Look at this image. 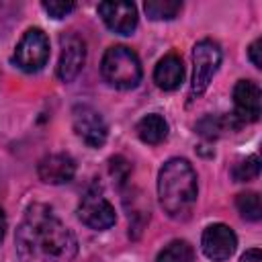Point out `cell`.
Returning a JSON list of instances; mask_svg holds the SVG:
<instances>
[{
    "mask_svg": "<svg viewBox=\"0 0 262 262\" xmlns=\"http://www.w3.org/2000/svg\"><path fill=\"white\" fill-rule=\"evenodd\" d=\"M100 74L111 86L119 90H129L135 88L141 80V63L135 51H131L125 45H115L108 47L102 55Z\"/></svg>",
    "mask_w": 262,
    "mask_h": 262,
    "instance_id": "obj_3",
    "label": "cell"
},
{
    "mask_svg": "<svg viewBox=\"0 0 262 262\" xmlns=\"http://www.w3.org/2000/svg\"><path fill=\"white\" fill-rule=\"evenodd\" d=\"M239 262H262V252L258 248H252L239 258Z\"/></svg>",
    "mask_w": 262,
    "mask_h": 262,
    "instance_id": "obj_22",
    "label": "cell"
},
{
    "mask_svg": "<svg viewBox=\"0 0 262 262\" xmlns=\"http://www.w3.org/2000/svg\"><path fill=\"white\" fill-rule=\"evenodd\" d=\"M227 119H219V117H205L196 127H199V133L203 135V137H209V139H213V137H217L221 131H223V123H225Z\"/></svg>",
    "mask_w": 262,
    "mask_h": 262,
    "instance_id": "obj_19",
    "label": "cell"
},
{
    "mask_svg": "<svg viewBox=\"0 0 262 262\" xmlns=\"http://www.w3.org/2000/svg\"><path fill=\"white\" fill-rule=\"evenodd\" d=\"M158 199L172 219H184L196 203V174L188 160L172 158L158 174Z\"/></svg>",
    "mask_w": 262,
    "mask_h": 262,
    "instance_id": "obj_2",
    "label": "cell"
},
{
    "mask_svg": "<svg viewBox=\"0 0 262 262\" xmlns=\"http://www.w3.org/2000/svg\"><path fill=\"white\" fill-rule=\"evenodd\" d=\"M86 61V47L82 39L70 35L61 39V53L57 61V78L61 82H72L84 68Z\"/></svg>",
    "mask_w": 262,
    "mask_h": 262,
    "instance_id": "obj_10",
    "label": "cell"
},
{
    "mask_svg": "<svg viewBox=\"0 0 262 262\" xmlns=\"http://www.w3.org/2000/svg\"><path fill=\"white\" fill-rule=\"evenodd\" d=\"M233 119L237 123H254L260 117V88L250 80H239L233 88Z\"/></svg>",
    "mask_w": 262,
    "mask_h": 262,
    "instance_id": "obj_11",
    "label": "cell"
},
{
    "mask_svg": "<svg viewBox=\"0 0 262 262\" xmlns=\"http://www.w3.org/2000/svg\"><path fill=\"white\" fill-rule=\"evenodd\" d=\"M16 252L23 262H72L78 242L47 205L35 203L16 229Z\"/></svg>",
    "mask_w": 262,
    "mask_h": 262,
    "instance_id": "obj_1",
    "label": "cell"
},
{
    "mask_svg": "<svg viewBox=\"0 0 262 262\" xmlns=\"http://www.w3.org/2000/svg\"><path fill=\"white\" fill-rule=\"evenodd\" d=\"M154 80L162 90H176L184 80V66L182 59L174 53L162 57L154 70Z\"/></svg>",
    "mask_w": 262,
    "mask_h": 262,
    "instance_id": "obj_13",
    "label": "cell"
},
{
    "mask_svg": "<svg viewBox=\"0 0 262 262\" xmlns=\"http://www.w3.org/2000/svg\"><path fill=\"white\" fill-rule=\"evenodd\" d=\"M248 53H250L252 63H254L256 68H262V39H256V41L250 45Z\"/></svg>",
    "mask_w": 262,
    "mask_h": 262,
    "instance_id": "obj_21",
    "label": "cell"
},
{
    "mask_svg": "<svg viewBox=\"0 0 262 262\" xmlns=\"http://www.w3.org/2000/svg\"><path fill=\"white\" fill-rule=\"evenodd\" d=\"M143 10L151 20H170L182 10V2H178V0H147L143 4Z\"/></svg>",
    "mask_w": 262,
    "mask_h": 262,
    "instance_id": "obj_15",
    "label": "cell"
},
{
    "mask_svg": "<svg viewBox=\"0 0 262 262\" xmlns=\"http://www.w3.org/2000/svg\"><path fill=\"white\" fill-rule=\"evenodd\" d=\"M192 260H194V252L190 244L184 239L170 242L156 258V262H192Z\"/></svg>",
    "mask_w": 262,
    "mask_h": 262,
    "instance_id": "obj_16",
    "label": "cell"
},
{
    "mask_svg": "<svg viewBox=\"0 0 262 262\" xmlns=\"http://www.w3.org/2000/svg\"><path fill=\"white\" fill-rule=\"evenodd\" d=\"M49 59V41L41 29H29L14 51V61L25 72H39Z\"/></svg>",
    "mask_w": 262,
    "mask_h": 262,
    "instance_id": "obj_5",
    "label": "cell"
},
{
    "mask_svg": "<svg viewBox=\"0 0 262 262\" xmlns=\"http://www.w3.org/2000/svg\"><path fill=\"white\" fill-rule=\"evenodd\" d=\"M37 174L47 184H66L76 174V162L68 154H49L39 162Z\"/></svg>",
    "mask_w": 262,
    "mask_h": 262,
    "instance_id": "obj_12",
    "label": "cell"
},
{
    "mask_svg": "<svg viewBox=\"0 0 262 262\" xmlns=\"http://www.w3.org/2000/svg\"><path fill=\"white\" fill-rule=\"evenodd\" d=\"M235 207L239 211V215L248 221H258L262 217V205H260V196L258 192H242L235 199Z\"/></svg>",
    "mask_w": 262,
    "mask_h": 262,
    "instance_id": "obj_17",
    "label": "cell"
},
{
    "mask_svg": "<svg viewBox=\"0 0 262 262\" xmlns=\"http://www.w3.org/2000/svg\"><path fill=\"white\" fill-rule=\"evenodd\" d=\"M41 6H43V10L49 14V16H53V18H63V16H68L74 8H76V4L74 2H57V0H45V2H41Z\"/></svg>",
    "mask_w": 262,
    "mask_h": 262,
    "instance_id": "obj_20",
    "label": "cell"
},
{
    "mask_svg": "<svg viewBox=\"0 0 262 262\" xmlns=\"http://www.w3.org/2000/svg\"><path fill=\"white\" fill-rule=\"evenodd\" d=\"M221 66V49L215 41L203 39L192 49V96H201Z\"/></svg>",
    "mask_w": 262,
    "mask_h": 262,
    "instance_id": "obj_4",
    "label": "cell"
},
{
    "mask_svg": "<svg viewBox=\"0 0 262 262\" xmlns=\"http://www.w3.org/2000/svg\"><path fill=\"white\" fill-rule=\"evenodd\" d=\"M135 131H137V135H139V139L143 143L158 145V143H162L168 137V123H166V119L162 115L151 113V115H145L137 123Z\"/></svg>",
    "mask_w": 262,
    "mask_h": 262,
    "instance_id": "obj_14",
    "label": "cell"
},
{
    "mask_svg": "<svg viewBox=\"0 0 262 262\" xmlns=\"http://www.w3.org/2000/svg\"><path fill=\"white\" fill-rule=\"evenodd\" d=\"M72 125L76 135L90 147H100L106 141V123L102 115L90 104H76L72 111Z\"/></svg>",
    "mask_w": 262,
    "mask_h": 262,
    "instance_id": "obj_6",
    "label": "cell"
},
{
    "mask_svg": "<svg viewBox=\"0 0 262 262\" xmlns=\"http://www.w3.org/2000/svg\"><path fill=\"white\" fill-rule=\"evenodd\" d=\"M78 217L84 225L92 229H108L117 221L113 205L102 196L100 190H88L82 196L78 205Z\"/></svg>",
    "mask_w": 262,
    "mask_h": 262,
    "instance_id": "obj_7",
    "label": "cell"
},
{
    "mask_svg": "<svg viewBox=\"0 0 262 262\" xmlns=\"http://www.w3.org/2000/svg\"><path fill=\"white\" fill-rule=\"evenodd\" d=\"M231 174H233V178L237 182H246V180L256 178L260 174V160H258V156H248L246 160H242L239 164H235V168H233Z\"/></svg>",
    "mask_w": 262,
    "mask_h": 262,
    "instance_id": "obj_18",
    "label": "cell"
},
{
    "mask_svg": "<svg viewBox=\"0 0 262 262\" xmlns=\"http://www.w3.org/2000/svg\"><path fill=\"white\" fill-rule=\"evenodd\" d=\"M4 233H6V217H4V211H2V207H0V242H2Z\"/></svg>",
    "mask_w": 262,
    "mask_h": 262,
    "instance_id": "obj_23",
    "label": "cell"
},
{
    "mask_svg": "<svg viewBox=\"0 0 262 262\" xmlns=\"http://www.w3.org/2000/svg\"><path fill=\"white\" fill-rule=\"evenodd\" d=\"M98 14L104 25L119 35H131L137 27V8L131 2H100Z\"/></svg>",
    "mask_w": 262,
    "mask_h": 262,
    "instance_id": "obj_9",
    "label": "cell"
},
{
    "mask_svg": "<svg viewBox=\"0 0 262 262\" xmlns=\"http://www.w3.org/2000/svg\"><path fill=\"white\" fill-rule=\"evenodd\" d=\"M235 246H237V237L233 229L223 223H213L203 231L201 248H203V254L213 262L227 260L235 252Z\"/></svg>",
    "mask_w": 262,
    "mask_h": 262,
    "instance_id": "obj_8",
    "label": "cell"
}]
</instances>
